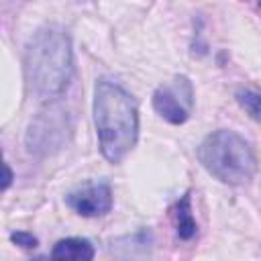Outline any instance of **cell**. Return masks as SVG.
Instances as JSON below:
<instances>
[{
    "mask_svg": "<svg viewBox=\"0 0 261 261\" xmlns=\"http://www.w3.org/2000/svg\"><path fill=\"white\" fill-rule=\"evenodd\" d=\"M202 167L226 186H245L257 173V157L249 141L234 130L218 128L198 147Z\"/></svg>",
    "mask_w": 261,
    "mask_h": 261,
    "instance_id": "cell-3",
    "label": "cell"
},
{
    "mask_svg": "<svg viewBox=\"0 0 261 261\" xmlns=\"http://www.w3.org/2000/svg\"><path fill=\"white\" fill-rule=\"evenodd\" d=\"M10 181H12V171H10L8 163H4V181H2V190H8Z\"/></svg>",
    "mask_w": 261,
    "mask_h": 261,
    "instance_id": "cell-11",
    "label": "cell"
},
{
    "mask_svg": "<svg viewBox=\"0 0 261 261\" xmlns=\"http://www.w3.org/2000/svg\"><path fill=\"white\" fill-rule=\"evenodd\" d=\"M73 75L71 41L59 24H45L33 33L24 47V80L39 100L59 98Z\"/></svg>",
    "mask_w": 261,
    "mask_h": 261,
    "instance_id": "cell-1",
    "label": "cell"
},
{
    "mask_svg": "<svg viewBox=\"0 0 261 261\" xmlns=\"http://www.w3.org/2000/svg\"><path fill=\"white\" fill-rule=\"evenodd\" d=\"M173 218H175V232L181 241H190L198 232V224L192 214V198L190 194H184L175 206H173Z\"/></svg>",
    "mask_w": 261,
    "mask_h": 261,
    "instance_id": "cell-8",
    "label": "cell"
},
{
    "mask_svg": "<svg viewBox=\"0 0 261 261\" xmlns=\"http://www.w3.org/2000/svg\"><path fill=\"white\" fill-rule=\"evenodd\" d=\"M94 253V245L88 239L69 237L55 243L49 261H92Z\"/></svg>",
    "mask_w": 261,
    "mask_h": 261,
    "instance_id": "cell-7",
    "label": "cell"
},
{
    "mask_svg": "<svg viewBox=\"0 0 261 261\" xmlns=\"http://www.w3.org/2000/svg\"><path fill=\"white\" fill-rule=\"evenodd\" d=\"M155 112L171 124H184L194 110V86L186 75H175L153 92Z\"/></svg>",
    "mask_w": 261,
    "mask_h": 261,
    "instance_id": "cell-5",
    "label": "cell"
},
{
    "mask_svg": "<svg viewBox=\"0 0 261 261\" xmlns=\"http://www.w3.org/2000/svg\"><path fill=\"white\" fill-rule=\"evenodd\" d=\"M65 202L80 216H86V218L104 216L112 208V188L106 181H94L84 186L82 190L67 194Z\"/></svg>",
    "mask_w": 261,
    "mask_h": 261,
    "instance_id": "cell-6",
    "label": "cell"
},
{
    "mask_svg": "<svg viewBox=\"0 0 261 261\" xmlns=\"http://www.w3.org/2000/svg\"><path fill=\"white\" fill-rule=\"evenodd\" d=\"M33 261H47L45 257H37V259H33Z\"/></svg>",
    "mask_w": 261,
    "mask_h": 261,
    "instance_id": "cell-12",
    "label": "cell"
},
{
    "mask_svg": "<svg viewBox=\"0 0 261 261\" xmlns=\"http://www.w3.org/2000/svg\"><path fill=\"white\" fill-rule=\"evenodd\" d=\"M10 241H12L14 245L22 247V249H35V247L39 245L37 237H33L31 232H22V230H18V232H12V234H10Z\"/></svg>",
    "mask_w": 261,
    "mask_h": 261,
    "instance_id": "cell-10",
    "label": "cell"
},
{
    "mask_svg": "<svg viewBox=\"0 0 261 261\" xmlns=\"http://www.w3.org/2000/svg\"><path fill=\"white\" fill-rule=\"evenodd\" d=\"M69 122L67 114L61 108L43 110L29 126L27 133V147L35 155H49L67 141Z\"/></svg>",
    "mask_w": 261,
    "mask_h": 261,
    "instance_id": "cell-4",
    "label": "cell"
},
{
    "mask_svg": "<svg viewBox=\"0 0 261 261\" xmlns=\"http://www.w3.org/2000/svg\"><path fill=\"white\" fill-rule=\"evenodd\" d=\"M239 106L257 122H261V94L255 92V90H249V88H241L237 90L234 94Z\"/></svg>",
    "mask_w": 261,
    "mask_h": 261,
    "instance_id": "cell-9",
    "label": "cell"
},
{
    "mask_svg": "<svg viewBox=\"0 0 261 261\" xmlns=\"http://www.w3.org/2000/svg\"><path fill=\"white\" fill-rule=\"evenodd\" d=\"M94 124L100 153L110 163H120L137 145L139 110L135 98L114 80L100 77L94 86Z\"/></svg>",
    "mask_w": 261,
    "mask_h": 261,
    "instance_id": "cell-2",
    "label": "cell"
}]
</instances>
